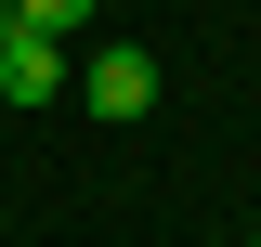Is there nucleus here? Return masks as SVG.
<instances>
[{"label":"nucleus","mask_w":261,"mask_h":247,"mask_svg":"<svg viewBox=\"0 0 261 247\" xmlns=\"http://www.w3.org/2000/svg\"><path fill=\"white\" fill-rule=\"evenodd\" d=\"M65 91L92 104V117H118V130H130V117H144V104H157V52H144V39H105V52L79 65Z\"/></svg>","instance_id":"f03ea898"},{"label":"nucleus","mask_w":261,"mask_h":247,"mask_svg":"<svg viewBox=\"0 0 261 247\" xmlns=\"http://www.w3.org/2000/svg\"><path fill=\"white\" fill-rule=\"evenodd\" d=\"M0 13H27V26H53V39H79V26H92V0H0Z\"/></svg>","instance_id":"7ed1b4c3"},{"label":"nucleus","mask_w":261,"mask_h":247,"mask_svg":"<svg viewBox=\"0 0 261 247\" xmlns=\"http://www.w3.org/2000/svg\"><path fill=\"white\" fill-rule=\"evenodd\" d=\"M65 78H79V65H65V39L53 26H27V13H0V104H65Z\"/></svg>","instance_id":"f257e3e1"},{"label":"nucleus","mask_w":261,"mask_h":247,"mask_svg":"<svg viewBox=\"0 0 261 247\" xmlns=\"http://www.w3.org/2000/svg\"><path fill=\"white\" fill-rule=\"evenodd\" d=\"M248 247H261V234H248Z\"/></svg>","instance_id":"20e7f679"}]
</instances>
